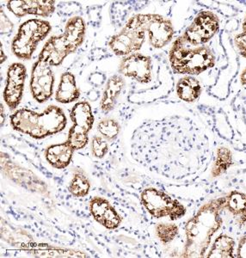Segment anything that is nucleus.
<instances>
[{
    "mask_svg": "<svg viewBox=\"0 0 246 258\" xmlns=\"http://www.w3.org/2000/svg\"><path fill=\"white\" fill-rule=\"evenodd\" d=\"M220 30V22L213 12L203 11L194 19L191 26L185 30L182 38L192 46L203 45L210 41Z\"/></svg>",
    "mask_w": 246,
    "mask_h": 258,
    "instance_id": "1a4fd4ad",
    "label": "nucleus"
},
{
    "mask_svg": "<svg viewBox=\"0 0 246 258\" xmlns=\"http://www.w3.org/2000/svg\"><path fill=\"white\" fill-rule=\"evenodd\" d=\"M235 44L240 52L246 51V33H241L235 37Z\"/></svg>",
    "mask_w": 246,
    "mask_h": 258,
    "instance_id": "c756f323",
    "label": "nucleus"
},
{
    "mask_svg": "<svg viewBox=\"0 0 246 258\" xmlns=\"http://www.w3.org/2000/svg\"><path fill=\"white\" fill-rule=\"evenodd\" d=\"M90 210L94 219L106 228H117L121 223L120 215L104 198L95 197L91 200Z\"/></svg>",
    "mask_w": 246,
    "mask_h": 258,
    "instance_id": "2eb2a0df",
    "label": "nucleus"
},
{
    "mask_svg": "<svg viewBox=\"0 0 246 258\" xmlns=\"http://www.w3.org/2000/svg\"><path fill=\"white\" fill-rule=\"evenodd\" d=\"M125 85V81L120 75L112 76L106 86L105 91L103 92V98L101 102V109L103 113H108L113 110L116 103V99L122 91Z\"/></svg>",
    "mask_w": 246,
    "mask_h": 258,
    "instance_id": "6ab92c4d",
    "label": "nucleus"
},
{
    "mask_svg": "<svg viewBox=\"0 0 246 258\" xmlns=\"http://www.w3.org/2000/svg\"><path fill=\"white\" fill-rule=\"evenodd\" d=\"M6 59V56H5V53H4L3 47L1 46V64L3 63L5 60Z\"/></svg>",
    "mask_w": 246,
    "mask_h": 258,
    "instance_id": "72a5a7b5",
    "label": "nucleus"
},
{
    "mask_svg": "<svg viewBox=\"0 0 246 258\" xmlns=\"http://www.w3.org/2000/svg\"><path fill=\"white\" fill-rule=\"evenodd\" d=\"M51 66L39 59L33 66L30 90L38 103H44L53 95L54 76Z\"/></svg>",
    "mask_w": 246,
    "mask_h": 258,
    "instance_id": "9d476101",
    "label": "nucleus"
},
{
    "mask_svg": "<svg viewBox=\"0 0 246 258\" xmlns=\"http://www.w3.org/2000/svg\"><path fill=\"white\" fill-rule=\"evenodd\" d=\"M176 94L180 99L187 103L196 102L202 94L199 81L191 76L182 78L176 85Z\"/></svg>",
    "mask_w": 246,
    "mask_h": 258,
    "instance_id": "aec40b11",
    "label": "nucleus"
},
{
    "mask_svg": "<svg viewBox=\"0 0 246 258\" xmlns=\"http://www.w3.org/2000/svg\"><path fill=\"white\" fill-rule=\"evenodd\" d=\"M241 84L246 89V68L242 72L240 76Z\"/></svg>",
    "mask_w": 246,
    "mask_h": 258,
    "instance_id": "2f4dec72",
    "label": "nucleus"
},
{
    "mask_svg": "<svg viewBox=\"0 0 246 258\" xmlns=\"http://www.w3.org/2000/svg\"><path fill=\"white\" fill-rule=\"evenodd\" d=\"M26 77V68L24 64L14 63L10 66L7 72V83L4 91V99L11 109H17L20 103Z\"/></svg>",
    "mask_w": 246,
    "mask_h": 258,
    "instance_id": "f8f14e48",
    "label": "nucleus"
},
{
    "mask_svg": "<svg viewBox=\"0 0 246 258\" xmlns=\"http://www.w3.org/2000/svg\"><path fill=\"white\" fill-rule=\"evenodd\" d=\"M80 91L77 87L76 80L74 74L64 73L62 74L59 87L56 91L55 99L60 103H73L79 99Z\"/></svg>",
    "mask_w": 246,
    "mask_h": 258,
    "instance_id": "a211bd4d",
    "label": "nucleus"
},
{
    "mask_svg": "<svg viewBox=\"0 0 246 258\" xmlns=\"http://www.w3.org/2000/svg\"><path fill=\"white\" fill-rule=\"evenodd\" d=\"M97 129L104 138L108 141H113L119 135L120 126L114 119H104L100 121Z\"/></svg>",
    "mask_w": 246,
    "mask_h": 258,
    "instance_id": "a878e982",
    "label": "nucleus"
},
{
    "mask_svg": "<svg viewBox=\"0 0 246 258\" xmlns=\"http://www.w3.org/2000/svg\"><path fill=\"white\" fill-rule=\"evenodd\" d=\"M169 59L173 70L188 75H198L215 64V57L209 47L189 48L182 36L173 43Z\"/></svg>",
    "mask_w": 246,
    "mask_h": 258,
    "instance_id": "39448f33",
    "label": "nucleus"
},
{
    "mask_svg": "<svg viewBox=\"0 0 246 258\" xmlns=\"http://www.w3.org/2000/svg\"><path fill=\"white\" fill-rule=\"evenodd\" d=\"M74 150L68 144V141L61 144L52 145L47 147L45 153L46 159L53 167L65 169L70 164Z\"/></svg>",
    "mask_w": 246,
    "mask_h": 258,
    "instance_id": "dca6fc26",
    "label": "nucleus"
},
{
    "mask_svg": "<svg viewBox=\"0 0 246 258\" xmlns=\"http://www.w3.org/2000/svg\"><path fill=\"white\" fill-rule=\"evenodd\" d=\"M224 209L232 214L240 226L246 223V195L239 191H231L225 197Z\"/></svg>",
    "mask_w": 246,
    "mask_h": 258,
    "instance_id": "f3484780",
    "label": "nucleus"
},
{
    "mask_svg": "<svg viewBox=\"0 0 246 258\" xmlns=\"http://www.w3.org/2000/svg\"><path fill=\"white\" fill-rule=\"evenodd\" d=\"M152 59L141 53H133L120 61L119 72L124 76L147 84L152 80Z\"/></svg>",
    "mask_w": 246,
    "mask_h": 258,
    "instance_id": "ddd939ff",
    "label": "nucleus"
},
{
    "mask_svg": "<svg viewBox=\"0 0 246 258\" xmlns=\"http://www.w3.org/2000/svg\"><path fill=\"white\" fill-rule=\"evenodd\" d=\"M235 241L228 235L220 234L212 244L207 257L232 258L234 251Z\"/></svg>",
    "mask_w": 246,
    "mask_h": 258,
    "instance_id": "4be33fe9",
    "label": "nucleus"
},
{
    "mask_svg": "<svg viewBox=\"0 0 246 258\" xmlns=\"http://www.w3.org/2000/svg\"><path fill=\"white\" fill-rule=\"evenodd\" d=\"M178 226L174 224H158L156 227V233L163 243H168L176 238L178 234Z\"/></svg>",
    "mask_w": 246,
    "mask_h": 258,
    "instance_id": "bb28decb",
    "label": "nucleus"
},
{
    "mask_svg": "<svg viewBox=\"0 0 246 258\" xmlns=\"http://www.w3.org/2000/svg\"><path fill=\"white\" fill-rule=\"evenodd\" d=\"M68 188L74 197H85L88 195L91 183L85 173L81 170H78L74 174Z\"/></svg>",
    "mask_w": 246,
    "mask_h": 258,
    "instance_id": "b1692460",
    "label": "nucleus"
},
{
    "mask_svg": "<svg viewBox=\"0 0 246 258\" xmlns=\"http://www.w3.org/2000/svg\"><path fill=\"white\" fill-rule=\"evenodd\" d=\"M146 33L141 14L134 16L122 30L110 39L108 46L116 55H130V53H135L143 46Z\"/></svg>",
    "mask_w": 246,
    "mask_h": 258,
    "instance_id": "0eeeda50",
    "label": "nucleus"
},
{
    "mask_svg": "<svg viewBox=\"0 0 246 258\" xmlns=\"http://www.w3.org/2000/svg\"><path fill=\"white\" fill-rule=\"evenodd\" d=\"M233 164V156L231 151L225 147L217 149L216 157L212 168L211 175L214 178L222 176Z\"/></svg>",
    "mask_w": 246,
    "mask_h": 258,
    "instance_id": "5701e85b",
    "label": "nucleus"
},
{
    "mask_svg": "<svg viewBox=\"0 0 246 258\" xmlns=\"http://www.w3.org/2000/svg\"><path fill=\"white\" fill-rule=\"evenodd\" d=\"M88 141V132L76 125L71 127L68 134V143L74 151L83 149Z\"/></svg>",
    "mask_w": 246,
    "mask_h": 258,
    "instance_id": "393cba45",
    "label": "nucleus"
},
{
    "mask_svg": "<svg viewBox=\"0 0 246 258\" xmlns=\"http://www.w3.org/2000/svg\"><path fill=\"white\" fill-rule=\"evenodd\" d=\"M141 202L147 211L157 219L168 217L176 220L186 214V209L182 203L156 188L145 189L141 193Z\"/></svg>",
    "mask_w": 246,
    "mask_h": 258,
    "instance_id": "6e6552de",
    "label": "nucleus"
},
{
    "mask_svg": "<svg viewBox=\"0 0 246 258\" xmlns=\"http://www.w3.org/2000/svg\"><path fill=\"white\" fill-rule=\"evenodd\" d=\"M241 55L243 56V57H244V58H246V51H243V52H240Z\"/></svg>",
    "mask_w": 246,
    "mask_h": 258,
    "instance_id": "c9c22d12",
    "label": "nucleus"
},
{
    "mask_svg": "<svg viewBox=\"0 0 246 258\" xmlns=\"http://www.w3.org/2000/svg\"><path fill=\"white\" fill-rule=\"evenodd\" d=\"M85 34V24L82 18H71L61 35L52 36L45 43L39 59L49 66H59L70 53L75 52L82 44Z\"/></svg>",
    "mask_w": 246,
    "mask_h": 258,
    "instance_id": "20e7f679",
    "label": "nucleus"
},
{
    "mask_svg": "<svg viewBox=\"0 0 246 258\" xmlns=\"http://www.w3.org/2000/svg\"><path fill=\"white\" fill-rule=\"evenodd\" d=\"M52 0H14L7 2V8L18 18L26 15L48 17L54 12Z\"/></svg>",
    "mask_w": 246,
    "mask_h": 258,
    "instance_id": "4468645a",
    "label": "nucleus"
},
{
    "mask_svg": "<svg viewBox=\"0 0 246 258\" xmlns=\"http://www.w3.org/2000/svg\"><path fill=\"white\" fill-rule=\"evenodd\" d=\"M91 149L95 157L103 159L108 151V143L99 136H95L91 142Z\"/></svg>",
    "mask_w": 246,
    "mask_h": 258,
    "instance_id": "cd10ccee",
    "label": "nucleus"
},
{
    "mask_svg": "<svg viewBox=\"0 0 246 258\" xmlns=\"http://www.w3.org/2000/svg\"><path fill=\"white\" fill-rule=\"evenodd\" d=\"M144 28L149 35L150 44L155 48H162L171 41L174 35L172 23L163 16L141 14Z\"/></svg>",
    "mask_w": 246,
    "mask_h": 258,
    "instance_id": "9b49d317",
    "label": "nucleus"
},
{
    "mask_svg": "<svg viewBox=\"0 0 246 258\" xmlns=\"http://www.w3.org/2000/svg\"><path fill=\"white\" fill-rule=\"evenodd\" d=\"M11 125L18 132L35 139H43L61 132L67 126L64 112L57 106L50 105L42 113L22 109L11 116Z\"/></svg>",
    "mask_w": 246,
    "mask_h": 258,
    "instance_id": "7ed1b4c3",
    "label": "nucleus"
},
{
    "mask_svg": "<svg viewBox=\"0 0 246 258\" xmlns=\"http://www.w3.org/2000/svg\"><path fill=\"white\" fill-rule=\"evenodd\" d=\"M51 31L49 23L41 19H30L21 25L13 39L12 50L18 58L30 59L40 41Z\"/></svg>",
    "mask_w": 246,
    "mask_h": 258,
    "instance_id": "423d86ee",
    "label": "nucleus"
},
{
    "mask_svg": "<svg viewBox=\"0 0 246 258\" xmlns=\"http://www.w3.org/2000/svg\"><path fill=\"white\" fill-rule=\"evenodd\" d=\"M13 29V24L12 22L4 14L3 11H1V34L9 33Z\"/></svg>",
    "mask_w": 246,
    "mask_h": 258,
    "instance_id": "c85d7f7f",
    "label": "nucleus"
},
{
    "mask_svg": "<svg viewBox=\"0 0 246 258\" xmlns=\"http://www.w3.org/2000/svg\"><path fill=\"white\" fill-rule=\"evenodd\" d=\"M237 257L246 258V235L239 240L237 249Z\"/></svg>",
    "mask_w": 246,
    "mask_h": 258,
    "instance_id": "7c9ffc66",
    "label": "nucleus"
},
{
    "mask_svg": "<svg viewBox=\"0 0 246 258\" xmlns=\"http://www.w3.org/2000/svg\"><path fill=\"white\" fill-rule=\"evenodd\" d=\"M74 125L88 132L93 126L94 119L91 107L87 102H80L74 106L70 114Z\"/></svg>",
    "mask_w": 246,
    "mask_h": 258,
    "instance_id": "412c9836",
    "label": "nucleus"
},
{
    "mask_svg": "<svg viewBox=\"0 0 246 258\" xmlns=\"http://www.w3.org/2000/svg\"><path fill=\"white\" fill-rule=\"evenodd\" d=\"M133 159L144 167L170 179H183L203 171L209 160L205 134L182 116L145 121L132 137Z\"/></svg>",
    "mask_w": 246,
    "mask_h": 258,
    "instance_id": "f257e3e1",
    "label": "nucleus"
},
{
    "mask_svg": "<svg viewBox=\"0 0 246 258\" xmlns=\"http://www.w3.org/2000/svg\"><path fill=\"white\" fill-rule=\"evenodd\" d=\"M225 205V197L212 200L202 206L197 214L185 226L186 243L185 257H204L211 244L212 238L222 226L221 211Z\"/></svg>",
    "mask_w": 246,
    "mask_h": 258,
    "instance_id": "f03ea898",
    "label": "nucleus"
},
{
    "mask_svg": "<svg viewBox=\"0 0 246 258\" xmlns=\"http://www.w3.org/2000/svg\"><path fill=\"white\" fill-rule=\"evenodd\" d=\"M243 32L246 33V15L243 22Z\"/></svg>",
    "mask_w": 246,
    "mask_h": 258,
    "instance_id": "f704fd0d",
    "label": "nucleus"
},
{
    "mask_svg": "<svg viewBox=\"0 0 246 258\" xmlns=\"http://www.w3.org/2000/svg\"><path fill=\"white\" fill-rule=\"evenodd\" d=\"M5 121V114H4V106L1 104V126H3Z\"/></svg>",
    "mask_w": 246,
    "mask_h": 258,
    "instance_id": "473e14b6",
    "label": "nucleus"
}]
</instances>
